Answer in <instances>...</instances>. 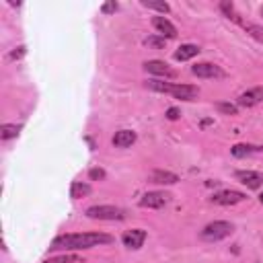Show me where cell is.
I'll list each match as a JSON object with an SVG mask.
<instances>
[{"label": "cell", "mask_w": 263, "mask_h": 263, "mask_svg": "<svg viewBox=\"0 0 263 263\" xmlns=\"http://www.w3.org/2000/svg\"><path fill=\"white\" fill-rule=\"evenodd\" d=\"M113 242L111 234L105 232H70V234H60L51 240L53 251H82V249H92L99 245H109Z\"/></svg>", "instance_id": "1"}, {"label": "cell", "mask_w": 263, "mask_h": 263, "mask_svg": "<svg viewBox=\"0 0 263 263\" xmlns=\"http://www.w3.org/2000/svg\"><path fill=\"white\" fill-rule=\"evenodd\" d=\"M146 88L173 95L175 99H181V101H193L199 95V88L193 84H175V82H164V80H146Z\"/></svg>", "instance_id": "2"}, {"label": "cell", "mask_w": 263, "mask_h": 263, "mask_svg": "<svg viewBox=\"0 0 263 263\" xmlns=\"http://www.w3.org/2000/svg\"><path fill=\"white\" fill-rule=\"evenodd\" d=\"M232 230H234V226H232L230 222H226V220H214V222H210L208 226H203L201 238L208 240V242H218V240L230 236Z\"/></svg>", "instance_id": "3"}, {"label": "cell", "mask_w": 263, "mask_h": 263, "mask_svg": "<svg viewBox=\"0 0 263 263\" xmlns=\"http://www.w3.org/2000/svg\"><path fill=\"white\" fill-rule=\"evenodd\" d=\"M86 216L92 218V220H123L125 218V212L121 208H115V205H90L86 210Z\"/></svg>", "instance_id": "4"}, {"label": "cell", "mask_w": 263, "mask_h": 263, "mask_svg": "<svg viewBox=\"0 0 263 263\" xmlns=\"http://www.w3.org/2000/svg\"><path fill=\"white\" fill-rule=\"evenodd\" d=\"M171 201V195L164 193V191H148L140 197V205L142 208H152V210H158L162 205H166Z\"/></svg>", "instance_id": "5"}, {"label": "cell", "mask_w": 263, "mask_h": 263, "mask_svg": "<svg viewBox=\"0 0 263 263\" xmlns=\"http://www.w3.org/2000/svg\"><path fill=\"white\" fill-rule=\"evenodd\" d=\"M191 72L197 76V78H222L224 76V70L212 62H199L191 68Z\"/></svg>", "instance_id": "6"}, {"label": "cell", "mask_w": 263, "mask_h": 263, "mask_svg": "<svg viewBox=\"0 0 263 263\" xmlns=\"http://www.w3.org/2000/svg\"><path fill=\"white\" fill-rule=\"evenodd\" d=\"M242 199H245V193L234 191V189H224V191H218L212 195V201L218 205H234V203H240Z\"/></svg>", "instance_id": "7"}, {"label": "cell", "mask_w": 263, "mask_h": 263, "mask_svg": "<svg viewBox=\"0 0 263 263\" xmlns=\"http://www.w3.org/2000/svg\"><path fill=\"white\" fill-rule=\"evenodd\" d=\"M144 240H146V230H142V228H132V230H125L123 234H121V242H123V247H127V249H140L142 245H144Z\"/></svg>", "instance_id": "8"}, {"label": "cell", "mask_w": 263, "mask_h": 263, "mask_svg": "<svg viewBox=\"0 0 263 263\" xmlns=\"http://www.w3.org/2000/svg\"><path fill=\"white\" fill-rule=\"evenodd\" d=\"M234 177L242 185H247L249 189H259L263 185V173L261 171H236Z\"/></svg>", "instance_id": "9"}, {"label": "cell", "mask_w": 263, "mask_h": 263, "mask_svg": "<svg viewBox=\"0 0 263 263\" xmlns=\"http://www.w3.org/2000/svg\"><path fill=\"white\" fill-rule=\"evenodd\" d=\"M142 66H144V70L148 74H156V76H164V78H175V70H171L168 64L162 62V60H148Z\"/></svg>", "instance_id": "10"}, {"label": "cell", "mask_w": 263, "mask_h": 263, "mask_svg": "<svg viewBox=\"0 0 263 263\" xmlns=\"http://www.w3.org/2000/svg\"><path fill=\"white\" fill-rule=\"evenodd\" d=\"M152 27L156 29V33L164 39H173L177 37V27L166 18V16H154L152 18Z\"/></svg>", "instance_id": "11"}, {"label": "cell", "mask_w": 263, "mask_h": 263, "mask_svg": "<svg viewBox=\"0 0 263 263\" xmlns=\"http://www.w3.org/2000/svg\"><path fill=\"white\" fill-rule=\"evenodd\" d=\"M263 101V88L261 86H255V88H249V90H245L240 97H238V105L240 107H255V105H259Z\"/></svg>", "instance_id": "12"}, {"label": "cell", "mask_w": 263, "mask_h": 263, "mask_svg": "<svg viewBox=\"0 0 263 263\" xmlns=\"http://www.w3.org/2000/svg\"><path fill=\"white\" fill-rule=\"evenodd\" d=\"M136 132H132V129H119V132H115V136H113V146L115 148H129L134 142H136Z\"/></svg>", "instance_id": "13"}, {"label": "cell", "mask_w": 263, "mask_h": 263, "mask_svg": "<svg viewBox=\"0 0 263 263\" xmlns=\"http://www.w3.org/2000/svg\"><path fill=\"white\" fill-rule=\"evenodd\" d=\"M148 181L156 183V185H175L179 181V177L175 173H168V171H152Z\"/></svg>", "instance_id": "14"}, {"label": "cell", "mask_w": 263, "mask_h": 263, "mask_svg": "<svg viewBox=\"0 0 263 263\" xmlns=\"http://www.w3.org/2000/svg\"><path fill=\"white\" fill-rule=\"evenodd\" d=\"M197 53H199V47H197V45H193V43H183V45L175 51V60H177V62H187V60L195 58Z\"/></svg>", "instance_id": "15"}, {"label": "cell", "mask_w": 263, "mask_h": 263, "mask_svg": "<svg viewBox=\"0 0 263 263\" xmlns=\"http://www.w3.org/2000/svg\"><path fill=\"white\" fill-rule=\"evenodd\" d=\"M259 150H263V148L261 146H253V144H234L230 148V154L236 156V158H245V156H249L253 152H259Z\"/></svg>", "instance_id": "16"}, {"label": "cell", "mask_w": 263, "mask_h": 263, "mask_svg": "<svg viewBox=\"0 0 263 263\" xmlns=\"http://www.w3.org/2000/svg\"><path fill=\"white\" fill-rule=\"evenodd\" d=\"M90 193V185L88 183H82V181H74L72 187H70V197L72 199H80L84 195Z\"/></svg>", "instance_id": "17"}, {"label": "cell", "mask_w": 263, "mask_h": 263, "mask_svg": "<svg viewBox=\"0 0 263 263\" xmlns=\"http://www.w3.org/2000/svg\"><path fill=\"white\" fill-rule=\"evenodd\" d=\"M18 132H21V125H16V123H4V125H0V140H12V138H16L18 136Z\"/></svg>", "instance_id": "18"}, {"label": "cell", "mask_w": 263, "mask_h": 263, "mask_svg": "<svg viewBox=\"0 0 263 263\" xmlns=\"http://www.w3.org/2000/svg\"><path fill=\"white\" fill-rule=\"evenodd\" d=\"M220 10L230 18V21H234L236 25H242V21H240V14L234 10V4L232 2H228V0H224V2H220Z\"/></svg>", "instance_id": "19"}, {"label": "cell", "mask_w": 263, "mask_h": 263, "mask_svg": "<svg viewBox=\"0 0 263 263\" xmlns=\"http://www.w3.org/2000/svg\"><path fill=\"white\" fill-rule=\"evenodd\" d=\"M43 263H82V257L66 253V255H60V257H49V259H45Z\"/></svg>", "instance_id": "20"}, {"label": "cell", "mask_w": 263, "mask_h": 263, "mask_svg": "<svg viewBox=\"0 0 263 263\" xmlns=\"http://www.w3.org/2000/svg\"><path fill=\"white\" fill-rule=\"evenodd\" d=\"M245 27V31L251 35V37H255L257 41H263V27H259V25H242Z\"/></svg>", "instance_id": "21"}, {"label": "cell", "mask_w": 263, "mask_h": 263, "mask_svg": "<svg viewBox=\"0 0 263 263\" xmlns=\"http://www.w3.org/2000/svg\"><path fill=\"white\" fill-rule=\"evenodd\" d=\"M146 8H152V10H158V12H162V14H166L168 10H171V6L166 4V2H148V0H144L142 2Z\"/></svg>", "instance_id": "22"}, {"label": "cell", "mask_w": 263, "mask_h": 263, "mask_svg": "<svg viewBox=\"0 0 263 263\" xmlns=\"http://www.w3.org/2000/svg\"><path fill=\"white\" fill-rule=\"evenodd\" d=\"M218 111H222L226 115H236L238 113V107L232 105V103H218Z\"/></svg>", "instance_id": "23"}, {"label": "cell", "mask_w": 263, "mask_h": 263, "mask_svg": "<svg viewBox=\"0 0 263 263\" xmlns=\"http://www.w3.org/2000/svg\"><path fill=\"white\" fill-rule=\"evenodd\" d=\"M146 45H152V47H162L164 45V37H148L144 39Z\"/></svg>", "instance_id": "24"}, {"label": "cell", "mask_w": 263, "mask_h": 263, "mask_svg": "<svg viewBox=\"0 0 263 263\" xmlns=\"http://www.w3.org/2000/svg\"><path fill=\"white\" fill-rule=\"evenodd\" d=\"M117 8H119V4H117V2H105V4L101 6V10H103L105 14H111V12H115Z\"/></svg>", "instance_id": "25"}, {"label": "cell", "mask_w": 263, "mask_h": 263, "mask_svg": "<svg viewBox=\"0 0 263 263\" xmlns=\"http://www.w3.org/2000/svg\"><path fill=\"white\" fill-rule=\"evenodd\" d=\"M88 177H90L92 181H97V179H105V171H103V168H90V171H88Z\"/></svg>", "instance_id": "26"}, {"label": "cell", "mask_w": 263, "mask_h": 263, "mask_svg": "<svg viewBox=\"0 0 263 263\" xmlns=\"http://www.w3.org/2000/svg\"><path fill=\"white\" fill-rule=\"evenodd\" d=\"M25 55V45H21V47H16L14 51H10L8 53V60H18V58H23Z\"/></svg>", "instance_id": "27"}, {"label": "cell", "mask_w": 263, "mask_h": 263, "mask_svg": "<svg viewBox=\"0 0 263 263\" xmlns=\"http://www.w3.org/2000/svg\"><path fill=\"white\" fill-rule=\"evenodd\" d=\"M179 115H181V113H179V109H177V107H171V109H166V117H168L171 121L179 119Z\"/></svg>", "instance_id": "28"}, {"label": "cell", "mask_w": 263, "mask_h": 263, "mask_svg": "<svg viewBox=\"0 0 263 263\" xmlns=\"http://www.w3.org/2000/svg\"><path fill=\"white\" fill-rule=\"evenodd\" d=\"M259 201H261V203H263V193H261V195H259Z\"/></svg>", "instance_id": "29"}, {"label": "cell", "mask_w": 263, "mask_h": 263, "mask_svg": "<svg viewBox=\"0 0 263 263\" xmlns=\"http://www.w3.org/2000/svg\"><path fill=\"white\" fill-rule=\"evenodd\" d=\"M261 14H263V6H261Z\"/></svg>", "instance_id": "30"}]
</instances>
